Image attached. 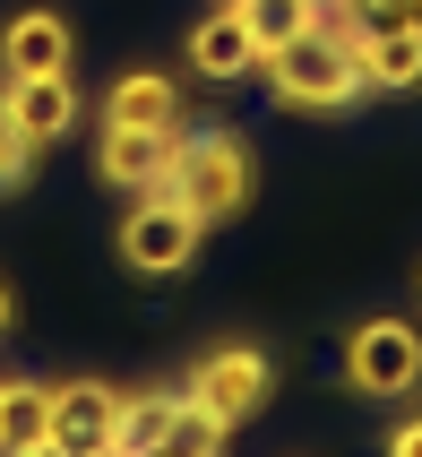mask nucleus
Here are the masks:
<instances>
[{"instance_id":"obj_1","label":"nucleus","mask_w":422,"mask_h":457,"mask_svg":"<svg viewBox=\"0 0 422 457\" xmlns=\"http://www.w3.org/2000/svg\"><path fill=\"white\" fill-rule=\"evenodd\" d=\"M199 225H233L259 190V147H250L242 129H190L173 138V181H164Z\"/></svg>"},{"instance_id":"obj_2","label":"nucleus","mask_w":422,"mask_h":457,"mask_svg":"<svg viewBox=\"0 0 422 457\" xmlns=\"http://www.w3.org/2000/svg\"><path fill=\"white\" fill-rule=\"evenodd\" d=\"M259 78H268V96L285 112H345V104L371 96L362 70H353V44H336L327 26H302L294 44L259 52Z\"/></svg>"},{"instance_id":"obj_3","label":"nucleus","mask_w":422,"mask_h":457,"mask_svg":"<svg viewBox=\"0 0 422 457\" xmlns=\"http://www.w3.org/2000/svg\"><path fill=\"white\" fill-rule=\"evenodd\" d=\"M199 242H207V225L173 190H138V207L121 216V268L129 277H190L199 268Z\"/></svg>"},{"instance_id":"obj_4","label":"nucleus","mask_w":422,"mask_h":457,"mask_svg":"<svg viewBox=\"0 0 422 457\" xmlns=\"http://www.w3.org/2000/svg\"><path fill=\"white\" fill-rule=\"evenodd\" d=\"M345 388L353 397H388L397 406L405 388H422V337L414 320H362L345 337Z\"/></svg>"},{"instance_id":"obj_5","label":"nucleus","mask_w":422,"mask_h":457,"mask_svg":"<svg viewBox=\"0 0 422 457\" xmlns=\"http://www.w3.org/2000/svg\"><path fill=\"white\" fill-rule=\"evenodd\" d=\"M268 388H276V371H268V354H259V345H216V354L190 362V388H181V397L233 432V423H250V414L268 406Z\"/></svg>"},{"instance_id":"obj_6","label":"nucleus","mask_w":422,"mask_h":457,"mask_svg":"<svg viewBox=\"0 0 422 457\" xmlns=\"http://www.w3.org/2000/svg\"><path fill=\"white\" fill-rule=\"evenodd\" d=\"M0 121L18 129L35 155L61 147V138L78 129V87H70V70H52V78H0Z\"/></svg>"},{"instance_id":"obj_7","label":"nucleus","mask_w":422,"mask_h":457,"mask_svg":"<svg viewBox=\"0 0 422 457\" xmlns=\"http://www.w3.org/2000/svg\"><path fill=\"white\" fill-rule=\"evenodd\" d=\"M112 423H121V388H103V380L52 388V449L61 457H112Z\"/></svg>"},{"instance_id":"obj_8","label":"nucleus","mask_w":422,"mask_h":457,"mask_svg":"<svg viewBox=\"0 0 422 457\" xmlns=\"http://www.w3.org/2000/svg\"><path fill=\"white\" fill-rule=\"evenodd\" d=\"M190 78L207 87H233V78H259V44H250V26L233 0H216L199 26H190Z\"/></svg>"},{"instance_id":"obj_9","label":"nucleus","mask_w":422,"mask_h":457,"mask_svg":"<svg viewBox=\"0 0 422 457\" xmlns=\"http://www.w3.org/2000/svg\"><path fill=\"white\" fill-rule=\"evenodd\" d=\"M181 138V129H173ZM173 138H155V129H112L103 121V147H95V173L112 190H164L173 181Z\"/></svg>"},{"instance_id":"obj_10","label":"nucleus","mask_w":422,"mask_h":457,"mask_svg":"<svg viewBox=\"0 0 422 457\" xmlns=\"http://www.w3.org/2000/svg\"><path fill=\"white\" fill-rule=\"evenodd\" d=\"M353 70H362V87H388V96L422 87V18L362 26V35H353Z\"/></svg>"},{"instance_id":"obj_11","label":"nucleus","mask_w":422,"mask_h":457,"mask_svg":"<svg viewBox=\"0 0 422 457\" xmlns=\"http://www.w3.org/2000/svg\"><path fill=\"white\" fill-rule=\"evenodd\" d=\"M52 70H70V26L52 9H18L0 26V78H52Z\"/></svg>"},{"instance_id":"obj_12","label":"nucleus","mask_w":422,"mask_h":457,"mask_svg":"<svg viewBox=\"0 0 422 457\" xmlns=\"http://www.w3.org/2000/svg\"><path fill=\"white\" fill-rule=\"evenodd\" d=\"M103 121L173 138V129H181V87H173V78H155V70H121V78H112V96H103Z\"/></svg>"},{"instance_id":"obj_13","label":"nucleus","mask_w":422,"mask_h":457,"mask_svg":"<svg viewBox=\"0 0 422 457\" xmlns=\"http://www.w3.org/2000/svg\"><path fill=\"white\" fill-rule=\"evenodd\" d=\"M181 423V388H147V397H121V423H112V457H164Z\"/></svg>"},{"instance_id":"obj_14","label":"nucleus","mask_w":422,"mask_h":457,"mask_svg":"<svg viewBox=\"0 0 422 457\" xmlns=\"http://www.w3.org/2000/svg\"><path fill=\"white\" fill-rule=\"evenodd\" d=\"M52 440V388L44 380H0V457Z\"/></svg>"},{"instance_id":"obj_15","label":"nucleus","mask_w":422,"mask_h":457,"mask_svg":"<svg viewBox=\"0 0 422 457\" xmlns=\"http://www.w3.org/2000/svg\"><path fill=\"white\" fill-rule=\"evenodd\" d=\"M233 9H242V26H250V44H259V52L294 44L302 26H310V9H302V0H233Z\"/></svg>"},{"instance_id":"obj_16","label":"nucleus","mask_w":422,"mask_h":457,"mask_svg":"<svg viewBox=\"0 0 422 457\" xmlns=\"http://www.w3.org/2000/svg\"><path fill=\"white\" fill-rule=\"evenodd\" d=\"M164 457H224V423L181 397V423H173V440H164Z\"/></svg>"},{"instance_id":"obj_17","label":"nucleus","mask_w":422,"mask_h":457,"mask_svg":"<svg viewBox=\"0 0 422 457\" xmlns=\"http://www.w3.org/2000/svg\"><path fill=\"white\" fill-rule=\"evenodd\" d=\"M388 457H422V414H414V423H397V432H388Z\"/></svg>"},{"instance_id":"obj_18","label":"nucleus","mask_w":422,"mask_h":457,"mask_svg":"<svg viewBox=\"0 0 422 457\" xmlns=\"http://www.w3.org/2000/svg\"><path fill=\"white\" fill-rule=\"evenodd\" d=\"M9 320H18V303H9V285H0V337H9Z\"/></svg>"},{"instance_id":"obj_19","label":"nucleus","mask_w":422,"mask_h":457,"mask_svg":"<svg viewBox=\"0 0 422 457\" xmlns=\"http://www.w3.org/2000/svg\"><path fill=\"white\" fill-rule=\"evenodd\" d=\"M18 457H61V449H52V440H44V449H18Z\"/></svg>"},{"instance_id":"obj_20","label":"nucleus","mask_w":422,"mask_h":457,"mask_svg":"<svg viewBox=\"0 0 422 457\" xmlns=\"http://www.w3.org/2000/svg\"><path fill=\"white\" fill-rule=\"evenodd\" d=\"M302 9H310V18H319V9H336V0H302Z\"/></svg>"},{"instance_id":"obj_21","label":"nucleus","mask_w":422,"mask_h":457,"mask_svg":"<svg viewBox=\"0 0 422 457\" xmlns=\"http://www.w3.org/2000/svg\"><path fill=\"white\" fill-rule=\"evenodd\" d=\"M414 18H422V0H414Z\"/></svg>"},{"instance_id":"obj_22","label":"nucleus","mask_w":422,"mask_h":457,"mask_svg":"<svg viewBox=\"0 0 422 457\" xmlns=\"http://www.w3.org/2000/svg\"><path fill=\"white\" fill-rule=\"evenodd\" d=\"M414 294H422V277H414Z\"/></svg>"}]
</instances>
